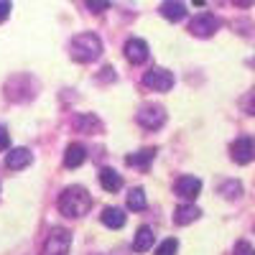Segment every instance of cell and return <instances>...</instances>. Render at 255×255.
Segmentation results:
<instances>
[{
    "mask_svg": "<svg viewBox=\"0 0 255 255\" xmlns=\"http://www.w3.org/2000/svg\"><path fill=\"white\" fill-rule=\"evenodd\" d=\"M92 209V194L84 186L74 184L59 194V212L64 217H84Z\"/></svg>",
    "mask_w": 255,
    "mask_h": 255,
    "instance_id": "cell-1",
    "label": "cell"
},
{
    "mask_svg": "<svg viewBox=\"0 0 255 255\" xmlns=\"http://www.w3.org/2000/svg\"><path fill=\"white\" fill-rule=\"evenodd\" d=\"M69 54L79 64H90L102 54V41L95 33H79L69 41Z\"/></svg>",
    "mask_w": 255,
    "mask_h": 255,
    "instance_id": "cell-2",
    "label": "cell"
},
{
    "mask_svg": "<svg viewBox=\"0 0 255 255\" xmlns=\"http://www.w3.org/2000/svg\"><path fill=\"white\" fill-rule=\"evenodd\" d=\"M69 248H72V232L64 227H54L46 238L44 255H69Z\"/></svg>",
    "mask_w": 255,
    "mask_h": 255,
    "instance_id": "cell-3",
    "label": "cell"
},
{
    "mask_svg": "<svg viewBox=\"0 0 255 255\" xmlns=\"http://www.w3.org/2000/svg\"><path fill=\"white\" fill-rule=\"evenodd\" d=\"M174 74L168 72V69H163V67H153V69H148L145 74H143V84L148 90H156V92H168L174 87Z\"/></svg>",
    "mask_w": 255,
    "mask_h": 255,
    "instance_id": "cell-4",
    "label": "cell"
},
{
    "mask_svg": "<svg viewBox=\"0 0 255 255\" xmlns=\"http://www.w3.org/2000/svg\"><path fill=\"white\" fill-rule=\"evenodd\" d=\"M135 120L148 128V130H156V128H161L166 123V110L161 108V105H143V108L138 110Z\"/></svg>",
    "mask_w": 255,
    "mask_h": 255,
    "instance_id": "cell-5",
    "label": "cell"
},
{
    "mask_svg": "<svg viewBox=\"0 0 255 255\" xmlns=\"http://www.w3.org/2000/svg\"><path fill=\"white\" fill-rule=\"evenodd\" d=\"M230 158L235 163H250L255 158V140L253 138H238L235 143L230 145Z\"/></svg>",
    "mask_w": 255,
    "mask_h": 255,
    "instance_id": "cell-6",
    "label": "cell"
},
{
    "mask_svg": "<svg viewBox=\"0 0 255 255\" xmlns=\"http://www.w3.org/2000/svg\"><path fill=\"white\" fill-rule=\"evenodd\" d=\"M220 28V20L212 15V13H199L194 20L189 23V31L194 33V36H199V38H207V36H212Z\"/></svg>",
    "mask_w": 255,
    "mask_h": 255,
    "instance_id": "cell-7",
    "label": "cell"
},
{
    "mask_svg": "<svg viewBox=\"0 0 255 255\" xmlns=\"http://www.w3.org/2000/svg\"><path fill=\"white\" fill-rule=\"evenodd\" d=\"M174 191H176V197H181V199H197L199 191H202V179H197V176H179L176 184H174Z\"/></svg>",
    "mask_w": 255,
    "mask_h": 255,
    "instance_id": "cell-8",
    "label": "cell"
},
{
    "mask_svg": "<svg viewBox=\"0 0 255 255\" xmlns=\"http://www.w3.org/2000/svg\"><path fill=\"white\" fill-rule=\"evenodd\" d=\"M125 59L130 64H143L148 59V44L143 38H128L125 44Z\"/></svg>",
    "mask_w": 255,
    "mask_h": 255,
    "instance_id": "cell-9",
    "label": "cell"
},
{
    "mask_svg": "<svg viewBox=\"0 0 255 255\" xmlns=\"http://www.w3.org/2000/svg\"><path fill=\"white\" fill-rule=\"evenodd\" d=\"M31 161H33V156H31L28 148H13V151L5 156V166L10 168V171H20V168H26Z\"/></svg>",
    "mask_w": 255,
    "mask_h": 255,
    "instance_id": "cell-10",
    "label": "cell"
},
{
    "mask_svg": "<svg viewBox=\"0 0 255 255\" xmlns=\"http://www.w3.org/2000/svg\"><path fill=\"white\" fill-rule=\"evenodd\" d=\"M100 220H102V225L105 227H110V230H120V227H125V212L120 209V207H105L102 209V215H100Z\"/></svg>",
    "mask_w": 255,
    "mask_h": 255,
    "instance_id": "cell-11",
    "label": "cell"
},
{
    "mask_svg": "<svg viewBox=\"0 0 255 255\" xmlns=\"http://www.w3.org/2000/svg\"><path fill=\"white\" fill-rule=\"evenodd\" d=\"M84 158H87V151H84L82 143H72L67 145V153H64V166L67 168H77L84 163Z\"/></svg>",
    "mask_w": 255,
    "mask_h": 255,
    "instance_id": "cell-12",
    "label": "cell"
},
{
    "mask_svg": "<svg viewBox=\"0 0 255 255\" xmlns=\"http://www.w3.org/2000/svg\"><path fill=\"white\" fill-rule=\"evenodd\" d=\"M199 207H194V204H181V207H176L174 209V222L176 225H191L194 220H199Z\"/></svg>",
    "mask_w": 255,
    "mask_h": 255,
    "instance_id": "cell-13",
    "label": "cell"
},
{
    "mask_svg": "<svg viewBox=\"0 0 255 255\" xmlns=\"http://www.w3.org/2000/svg\"><path fill=\"white\" fill-rule=\"evenodd\" d=\"M153 248V230L151 227H138L135 232V238H133V250L135 253H145V250H151Z\"/></svg>",
    "mask_w": 255,
    "mask_h": 255,
    "instance_id": "cell-14",
    "label": "cell"
},
{
    "mask_svg": "<svg viewBox=\"0 0 255 255\" xmlns=\"http://www.w3.org/2000/svg\"><path fill=\"white\" fill-rule=\"evenodd\" d=\"M153 158H156V148H143V151H138V153L125 156V163L138 166V168H148V163H151Z\"/></svg>",
    "mask_w": 255,
    "mask_h": 255,
    "instance_id": "cell-15",
    "label": "cell"
},
{
    "mask_svg": "<svg viewBox=\"0 0 255 255\" xmlns=\"http://www.w3.org/2000/svg\"><path fill=\"white\" fill-rule=\"evenodd\" d=\"M100 184L105 191H118L123 186V176L115 171V168H102L100 171Z\"/></svg>",
    "mask_w": 255,
    "mask_h": 255,
    "instance_id": "cell-16",
    "label": "cell"
},
{
    "mask_svg": "<svg viewBox=\"0 0 255 255\" xmlns=\"http://www.w3.org/2000/svg\"><path fill=\"white\" fill-rule=\"evenodd\" d=\"M161 15L168 20H181L186 15V5L184 3H163L161 5Z\"/></svg>",
    "mask_w": 255,
    "mask_h": 255,
    "instance_id": "cell-17",
    "label": "cell"
},
{
    "mask_svg": "<svg viewBox=\"0 0 255 255\" xmlns=\"http://www.w3.org/2000/svg\"><path fill=\"white\" fill-rule=\"evenodd\" d=\"M128 207H130L133 212L145 209V191H143L140 186H135V189L128 191Z\"/></svg>",
    "mask_w": 255,
    "mask_h": 255,
    "instance_id": "cell-18",
    "label": "cell"
},
{
    "mask_svg": "<svg viewBox=\"0 0 255 255\" xmlns=\"http://www.w3.org/2000/svg\"><path fill=\"white\" fill-rule=\"evenodd\" d=\"M74 128L82 133H92V128H100V120L95 115H77L74 118Z\"/></svg>",
    "mask_w": 255,
    "mask_h": 255,
    "instance_id": "cell-19",
    "label": "cell"
},
{
    "mask_svg": "<svg viewBox=\"0 0 255 255\" xmlns=\"http://www.w3.org/2000/svg\"><path fill=\"white\" fill-rule=\"evenodd\" d=\"M220 194H222V197H227V199H238V197L243 194V184L230 179V181H225V184L220 186Z\"/></svg>",
    "mask_w": 255,
    "mask_h": 255,
    "instance_id": "cell-20",
    "label": "cell"
},
{
    "mask_svg": "<svg viewBox=\"0 0 255 255\" xmlns=\"http://www.w3.org/2000/svg\"><path fill=\"white\" fill-rule=\"evenodd\" d=\"M176 250H179V240L176 238H168V240H163L156 248V255H176Z\"/></svg>",
    "mask_w": 255,
    "mask_h": 255,
    "instance_id": "cell-21",
    "label": "cell"
},
{
    "mask_svg": "<svg viewBox=\"0 0 255 255\" xmlns=\"http://www.w3.org/2000/svg\"><path fill=\"white\" fill-rule=\"evenodd\" d=\"M10 148V133L5 125H0V151H8Z\"/></svg>",
    "mask_w": 255,
    "mask_h": 255,
    "instance_id": "cell-22",
    "label": "cell"
},
{
    "mask_svg": "<svg viewBox=\"0 0 255 255\" xmlns=\"http://www.w3.org/2000/svg\"><path fill=\"white\" fill-rule=\"evenodd\" d=\"M235 255H255V248H253L250 243L240 240V243L235 245Z\"/></svg>",
    "mask_w": 255,
    "mask_h": 255,
    "instance_id": "cell-23",
    "label": "cell"
},
{
    "mask_svg": "<svg viewBox=\"0 0 255 255\" xmlns=\"http://www.w3.org/2000/svg\"><path fill=\"white\" fill-rule=\"evenodd\" d=\"M10 15V3H5V0H0V23Z\"/></svg>",
    "mask_w": 255,
    "mask_h": 255,
    "instance_id": "cell-24",
    "label": "cell"
},
{
    "mask_svg": "<svg viewBox=\"0 0 255 255\" xmlns=\"http://www.w3.org/2000/svg\"><path fill=\"white\" fill-rule=\"evenodd\" d=\"M87 8L95 10V13H102V10H108V8H110V3H87Z\"/></svg>",
    "mask_w": 255,
    "mask_h": 255,
    "instance_id": "cell-25",
    "label": "cell"
},
{
    "mask_svg": "<svg viewBox=\"0 0 255 255\" xmlns=\"http://www.w3.org/2000/svg\"><path fill=\"white\" fill-rule=\"evenodd\" d=\"M253 115H255V92H253Z\"/></svg>",
    "mask_w": 255,
    "mask_h": 255,
    "instance_id": "cell-26",
    "label": "cell"
}]
</instances>
